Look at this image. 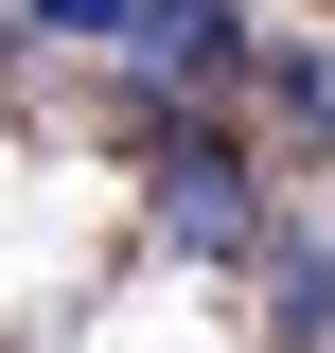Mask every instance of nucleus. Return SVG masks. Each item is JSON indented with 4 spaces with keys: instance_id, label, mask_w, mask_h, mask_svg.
<instances>
[{
    "instance_id": "nucleus-1",
    "label": "nucleus",
    "mask_w": 335,
    "mask_h": 353,
    "mask_svg": "<svg viewBox=\"0 0 335 353\" xmlns=\"http://www.w3.org/2000/svg\"><path fill=\"white\" fill-rule=\"evenodd\" d=\"M159 230H176V248H265L247 159H230V124H194V106L159 124Z\"/></svg>"
},
{
    "instance_id": "nucleus-4",
    "label": "nucleus",
    "mask_w": 335,
    "mask_h": 353,
    "mask_svg": "<svg viewBox=\"0 0 335 353\" xmlns=\"http://www.w3.org/2000/svg\"><path fill=\"white\" fill-rule=\"evenodd\" d=\"M18 18H53V36H124L141 0H18Z\"/></svg>"
},
{
    "instance_id": "nucleus-3",
    "label": "nucleus",
    "mask_w": 335,
    "mask_h": 353,
    "mask_svg": "<svg viewBox=\"0 0 335 353\" xmlns=\"http://www.w3.org/2000/svg\"><path fill=\"white\" fill-rule=\"evenodd\" d=\"M265 336H283V353H335V248H318V230H265Z\"/></svg>"
},
{
    "instance_id": "nucleus-2",
    "label": "nucleus",
    "mask_w": 335,
    "mask_h": 353,
    "mask_svg": "<svg viewBox=\"0 0 335 353\" xmlns=\"http://www.w3.org/2000/svg\"><path fill=\"white\" fill-rule=\"evenodd\" d=\"M124 53H141V71H176V88H230V71H265L230 0H141V18H124Z\"/></svg>"
}]
</instances>
